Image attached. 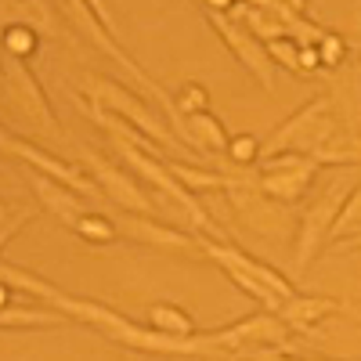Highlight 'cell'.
Here are the masks:
<instances>
[{
	"instance_id": "24",
	"label": "cell",
	"mask_w": 361,
	"mask_h": 361,
	"mask_svg": "<svg viewBox=\"0 0 361 361\" xmlns=\"http://www.w3.org/2000/svg\"><path fill=\"white\" fill-rule=\"evenodd\" d=\"M0 44H4V54H8V58H18V62H29V58L37 54V47H40L37 29L25 25V22H8Z\"/></svg>"
},
{
	"instance_id": "29",
	"label": "cell",
	"mask_w": 361,
	"mask_h": 361,
	"mask_svg": "<svg viewBox=\"0 0 361 361\" xmlns=\"http://www.w3.org/2000/svg\"><path fill=\"white\" fill-rule=\"evenodd\" d=\"M267 54H271V62H275V66H286L293 76H300V47H296L293 40L267 44Z\"/></svg>"
},
{
	"instance_id": "32",
	"label": "cell",
	"mask_w": 361,
	"mask_h": 361,
	"mask_svg": "<svg viewBox=\"0 0 361 361\" xmlns=\"http://www.w3.org/2000/svg\"><path fill=\"white\" fill-rule=\"evenodd\" d=\"M340 250H361V235H357V238H350V243H343ZM340 250H336V253H340Z\"/></svg>"
},
{
	"instance_id": "13",
	"label": "cell",
	"mask_w": 361,
	"mask_h": 361,
	"mask_svg": "<svg viewBox=\"0 0 361 361\" xmlns=\"http://www.w3.org/2000/svg\"><path fill=\"white\" fill-rule=\"evenodd\" d=\"M116 228L123 238L141 246H152V250H166V253H202V235L192 231H180L173 224H163L156 217H137V214H123L116 217Z\"/></svg>"
},
{
	"instance_id": "28",
	"label": "cell",
	"mask_w": 361,
	"mask_h": 361,
	"mask_svg": "<svg viewBox=\"0 0 361 361\" xmlns=\"http://www.w3.org/2000/svg\"><path fill=\"white\" fill-rule=\"evenodd\" d=\"M318 58H322V69H340L347 62V37L336 33V29H325V37L318 40Z\"/></svg>"
},
{
	"instance_id": "9",
	"label": "cell",
	"mask_w": 361,
	"mask_h": 361,
	"mask_svg": "<svg viewBox=\"0 0 361 361\" xmlns=\"http://www.w3.org/2000/svg\"><path fill=\"white\" fill-rule=\"evenodd\" d=\"M0 145H4V156L18 159L22 166H29L33 173L51 177V180H58V185H66V188H73V192H80V195H94V199L102 195V188L94 185V177H90V173H83L80 166H73V163H66V159L51 156L47 148H40L37 141L18 137L11 127L0 130Z\"/></svg>"
},
{
	"instance_id": "15",
	"label": "cell",
	"mask_w": 361,
	"mask_h": 361,
	"mask_svg": "<svg viewBox=\"0 0 361 361\" xmlns=\"http://www.w3.org/2000/svg\"><path fill=\"white\" fill-rule=\"evenodd\" d=\"M340 311H343L340 300H333V296H304V293L289 296L286 304L279 307L282 322L293 329V333H314L325 318H333Z\"/></svg>"
},
{
	"instance_id": "1",
	"label": "cell",
	"mask_w": 361,
	"mask_h": 361,
	"mask_svg": "<svg viewBox=\"0 0 361 361\" xmlns=\"http://www.w3.org/2000/svg\"><path fill=\"white\" fill-rule=\"evenodd\" d=\"M54 311L69 314L73 322H83L90 325L94 333H102L109 343L123 347V350H134V354H163V357H195V354H206V340L202 333L192 336V340H177V336H166V333H156L127 314L112 311L109 304H98V300H87V296H73L66 289H58V296L51 300Z\"/></svg>"
},
{
	"instance_id": "31",
	"label": "cell",
	"mask_w": 361,
	"mask_h": 361,
	"mask_svg": "<svg viewBox=\"0 0 361 361\" xmlns=\"http://www.w3.org/2000/svg\"><path fill=\"white\" fill-rule=\"evenodd\" d=\"M322 69V58H318V47H300V76H314Z\"/></svg>"
},
{
	"instance_id": "8",
	"label": "cell",
	"mask_w": 361,
	"mask_h": 361,
	"mask_svg": "<svg viewBox=\"0 0 361 361\" xmlns=\"http://www.w3.org/2000/svg\"><path fill=\"white\" fill-rule=\"evenodd\" d=\"M80 159L87 166V173L94 177V185L102 188V195L119 206L123 214H137V217H156V202L148 199V185L130 173L123 163H116V159H105L102 152H94V148H80Z\"/></svg>"
},
{
	"instance_id": "7",
	"label": "cell",
	"mask_w": 361,
	"mask_h": 361,
	"mask_svg": "<svg viewBox=\"0 0 361 361\" xmlns=\"http://www.w3.org/2000/svg\"><path fill=\"white\" fill-rule=\"evenodd\" d=\"M231 209L238 214V221H243L246 228H253L257 235L264 238H286L289 235V217H286V206L267 199L260 188H257V166L253 170H238L231 166L228 173V188H224Z\"/></svg>"
},
{
	"instance_id": "25",
	"label": "cell",
	"mask_w": 361,
	"mask_h": 361,
	"mask_svg": "<svg viewBox=\"0 0 361 361\" xmlns=\"http://www.w3.org/2000/svg\"><path fill=\"white\" fill-rule=\"evenodd\" d=\"M264 156V145L253 137V134H231V145H228V159L231 166L238 170H253Z\"/></svg>"
},
{
	"instance_id": "4",
	"label": "cell",
	"mask_w": 361,
	"mask_h": 361,
	"mask_svg": "<svg viewBox=\"0 0 361 361\" xmlns=\"http://www.w3.org/2000/svg\"><path fill=\"white\" fill-rule=\"evenodd\" d=\"M83 94H87L90 109H102V112L119 116L123 123L137 127L145 137H152L159 148H170V152H180V156L188 152V148L173 137V130L163 123L152 109H148V98L137 94V90H130L127 83L109 80V76H102V73H90V76L83 80Z\"/></svg>"
},
{
	"instance_id": "5",
	"label": "cell",
	"mask_w": 361,
	"mask_h": 361,
	"mask_svg": "<svg viewBox=\"0 0 361 361\" xmlns=\"http://www.w3.org/2000/svg\"><path fill=\"white\" fill-rule=\"evenodd\" d=\"M357 185H361L357 166H343V170H336L333 177L325 180V188L304 209V217H300V224H296V271H304L322 253V246H329V238H333V224L340 217L347 195Z\"/></svg>"
},
{
	"instance_id": "10",
	"label": "cell",
	"mask_w": 361,
	"mask_h": 361,
	"mask_svg": "<svg viewBox=\"0 0 361 361\" xmlns=\"http://www.w3.org/2000/svg\"><path fill=\"white\" fill-rule=\"evenodd\" d=\"M202 15H206V22H209V29L221 37V44L238 58V66H243L267 94H275V73H279V66L271 62V54H267V44H260L246 25H238V22H231L228 15H221V11H214V8H206L202 4Z\"/></svg>"
},
{
	"instance_id": "23",
	"label": "cell",
	"mask_w": 361,
	"mask_h": 361,
	"mask_svg": "<svg viewBox=\"0 0 361 361\" xmlns=\"http://www.w3.org/2000/svg\"><path fill=\"white\" fill-rule=\"evenodd\" d=\"M357 235H361V185L347 195L340 217H336V224H333V238H329V246L340 250L343 243H350V238H357Z\"/></svg>"
},
{
	"instance_id": "26",
	"label": "cell",
	"mask_w": 361,
	"mask_h": 361,
	"mask_svg": "<svg viewBox=\"0 0 361 361\" xmlns=\"http://www.w3.org/2000/svg\"><path fill=\"white\" fill-rule=\"evenodd\" d=\"M73 231H76L80 238H87V243H94V246H105V243H112V238L119 235L116 221H109V217H102V214H83Z\"/></svg>"
},
{
	"instance_id": "27",
	"label": "cell",
	"mask_w": 361,
	"mask_h": 361,
	"mask_svg": "<svg viewBox=\"0 0 361 361\" xmlns=\"http://www.w3.org/2000/svg\"><path fill=\"white\" fill-rule=\"evenodd\" d=\"M177 112L180 116H195V112H209V90L199 80H188L185 87L177 90Z\"/></svg>"
},
{
	"instance_id": "18",
	"label": "cell",
	"mask_w": 361,
	"mask_h": 361,
	"mask_svg": "<svg viewBox=\"0 0 361 361\" xmlns=\"http://www.w3.org/2000/svg\"><path fill=\"white\" fill-rule=\"evenodd\" d=\"M185 127L195 141V152H214V156H228V145H231V134L228 127L221 123V116L214 112H195L185 119Z\"/></svg>"
},
{
	"instance_id": "16",
	"label": "cell",
	"mask_w": 361,
	"mask_h": 361,
	"mask_svg": "<svg viewBox=\"0 0 361 361\" xmlns=\"http://www.w3.org/2000/svg\"><path fill=\"white\" fill-rule=\"evenodd\" d=\"M33 192H37L40 206L47 209L58 224H66V228H76V221L87 214L83 195L73 192V188H66V185H58V180H51V177L33 173Z\"/></svg>"
},
{
	"instance_id": "19",
	"label": "cell",
	"mask_w": 361,
	"mask_h": 361,
	"mask_svg": "<svg viewBox=\"0 0 361 361\" xmlns=\"http://www.w3.org/2000/svg\"><path fill=\"white\" fill-rule=\"evenodd\" d=\"M73 318L54 311V307H29L25 304H8L4 314H0V329L4 333H15V329H54V325H69Z\"/></svg>"
},
{
	"instance_id": "17",
	"label": "cell",
	"mask_w": 361,
	"mask_h": 361,
	"mask_svg": "<svg viewBox=\"0 0 361 361\" xmlns=\"http://www.w3.org/2000/svg\"><path fill=\"white\" fill-rule=\"evenodd\" d=\"M145 325L156 329V333L177 336V340L199 336L195 318H192L185 307H180V304H170V300H156V304H148V307H145Z\"/></svg>"
},
{
	"instance_id": "22",
	"label": "cell",
	"mask_w": 361,
	"mask_h": 361,
	"mask_svg": "<svg viewBox=\"0 0 361 361\" xmlns=\"http://www.w3.org/2000/svg\"><path fill=\"white\" fill-rule=\"evenodd\" d=\"M243 25L260 40V44H275V40H289V25L271 11V4H246V18Z\"/></svg>"
},
{
	"instance_id": "3",
	"label": "cell",
	"mask_w": 361,
	"mask_h": 361,
	"mask_svg": "<svg viewBox=\"0 0 361 361\" xmlns=\"http://www.w3.org/2000/svg\"><path fill=\"white\" fill-rule=\"evenodd\" d=\"M340 112H336V102L333 94H318L311 102L300 105L286 123L275 127L264 141V156L260 159H271V156H282V152H296V156H307V159H318L325 152V145L340 134Z\"/></svg>"
},
{
	"instance_id": "6",
	"label": "cell",
	"mask_w": 361,
	"mask_h": 361,
	"mask_svg": "<svg viewBox=\"0 0 361 361\" xmlns=\"http://www.w3.org/2000/svg\"><path fill=\"white\" fill-rule=\"evenodd\" d=\"M293 329L282 322L279 311H253L224 329L202 333L206 354H253V350H286Z\"/></svg>"
},
{
	"instance_id": "20",
	"label": "cell",
	"mask_w": 361,
	"mask_h": 361,
	"mask_svg": "<svg viewBox=\"0 0 361 361\" xmlns=\"http://www.w3.org/2000/svg\"><path fill=\"white\" fill-rule=\"evenodd\" d=\"M0 286L18 289V293H25L29 300H37V304H47V307H51V300L58 296V286H54V282L33 275V271H25V267H18V264H11V260L0 264Z\"/></svg>"
},
{
	"instance_id": "14",
	"label": "cell",
	"mask_w": 361,
	"mask_h": 361,
	"mask_svg": "<svg viewBox=\"0 0 361 361\" xmlns=\"http://www.w3.org/2000/svg\"><path fill=\"white\" fill-rule=\"evenodd\" d=\"M202 257H209L217 267L231 264V267H238V271H246V275H253L260 286H267L271 293L282 296V300L296 296V282H293V279H286L279 267H271L267 260H260V257H253V253H246V250H238V246H228V243H209V238H202Z\"/></svg>"
},
{
	"instance_id": "21",
	"label": "cell",
	"mask_w": 361,
	"mask_h": 361,
	"mask_svg": "<svg viewBox=\"0 0 361 361\" xmlns=\"http://www.w3.org/2000/svg\"><path fill=\"white\" fill-rule=\"evenodd\" d=\"M166 166H170V173H173L192 195H199V192H224V188H228V173H221V170L192 166V163H180V159H166Z\"/></svg>"
},
{
	"instance_id": "2",
	"label": "cell",
	"mask_w": 361,
	"mask_h": 361,
	"mask_svg": "<svg viewBox=\"0 0 361 361\" xmlns=\"http://www.w3.org/2000/svg\"><path fill=\"white\" fill-rule=\"evenodd\" d=\"M62 11H66V18L80 29V37H83L87 44H94L105 58H112V66H119V69H123V73L141 87V94H145L148 102H159V105L170 112V130H173V137L185 145L188 152H195V141H192V134H188V127H185V116L177 112V94H166V90L145 73V66L134 62V58L119 47L116 33H112L109 22H105V4H83V0H69V4H62Z\"/></svg>"
},
{
	"instance_id": "11",
	"label": "cell",
	"mask_w": 361,
	"mask_h": 361,
	"mask_svg": "<svg viewBox=\"0 0 361 361\" xmlns=\"http://www.w3.org/2000/svg\"><path fill=\"white\" fill-rule=\"evenodd\" d=\"M314 180H318V163L307 156H296V152H282V156L257 163V188L282 206L300 202L311 192Z\"/></svg>"
},
{
	"instance_id": "12",
	"label": "cell",
	"mask_w": 361,
	"mask_h": 361,
	"mask_svg": "<svg viewBox=\"0 0 361 361\" xmlns=\"http://www.w3.org/2000/svg\"><path fill=\"white\" fill-rule=\"evenodd\" d=\"M4 94L25 116V123H33L37 130H44V134H58V130H62V123H58V116H54V109H51V102L44 94L40 80L29 73L25 62L8 58V54H4Z\"/></svg>"
},
{
	"instance_id": "30",
	"label": "cell",
	"mask_w": 361,
	"mask_h": 361,
	"mask_svg": "<svg viewBox=\"0 0 361 361\" xmlns=\"http://www.w3.org/2000/svg\"><path fill=\"white\" fill-rule=\"evenodd\" d=\"M37 214L29 206H4V221H0V235H4V243H11L15 238V231L22 228V224H29Z\"/></svg>"
}]
</instances>
